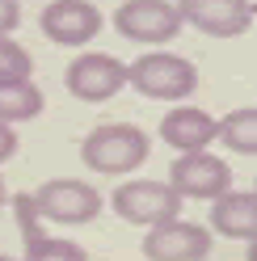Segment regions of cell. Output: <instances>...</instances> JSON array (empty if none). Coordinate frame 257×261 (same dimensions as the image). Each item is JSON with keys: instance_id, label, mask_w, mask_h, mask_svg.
Segmentation results:
<instances>
[{"instance_id": "cell-13", "label": "cell", "mask_w": 257, "mask_h": 261, "mask_svg": "<svg viewBox=\"0 0 257 261\" xmlns=\"http://www.w3.org/2000/svg\"><path fill=\"white\" fill-rule=\"evenodd\" d=\"M42 114V89L34 80H5L0 85V122L17 126Z\"/></svg>"}, {"instance_id": "cell-20", "label": "cell", "mask_w": 257, "mask_h": 261, "mask_svg": "<svg viewBox=\"0 0 257 261\" xmlns=\"http://www.w3.org/2000/svg\"><path fill=\"white\" fill-rule=\"evenodd\" d=\"M0 206H5V177H0Z\"/></svg>"}, {"instance_id": "cell-3", "label": "cell", "mask_w": 257, "mask_h": 261, "mask_svg": "<svg viewBox=\"0 0 257 261\" xmlns=\"http://www.w3.org/2000/svg\"><path fill=\"white\" fill-rule=\"evenodd\" d=\"M110 206L118 211V219L135 223V227H156L182 215V194L173 190L169 181H122L114 194H110Z\"/></svg>"}, {"instance_id": "cell-8", "label": "cell", "mask_w": 257, "mask_h": 261, "mask_svg": "<svg viewBox=\"0 0 257 261\" xmlns=\"http://www.w3.org/2000/svg\"><path fill=\"white\" fill-rule=\"evenodd\" d=\"M139 249L148 261H202L211 253V232L190 219H169V223L148 227Z\"/></svg>"}, {"instance_id": "cell-22", "label": "cell", "mask_w": 257, "mask_h": 261, "mask_svg": "<svg viewBox=\"0 0 257 261\" xmlns=\"http://www.w3.org/2000/svg\"><path fill=\"white\" fill-rule=\"evenodd\" d=\"M253 194H257V190H253Z\"/></svg>"}, {"instance_id": "cell-2", "label": "cell", "mask_w": 257, "mask_h": 261, "mask_svg": "<svg viewBox=\"0 0 257 261\" xmlns=\"http://www.w3.org/2000/svg\"><path fill=\"white\" fill-rule=\"evenodd\" d=\"M126 85L139 89L148 101H186L198 89V68L173 51H148L126 63Z\"/></svg>"}, {"instance_id": "cell-7", "label": "cell", "mask_w": 257, "mask_h": 261, "mask_svg": "<svg viewBox=\"0 0 257 261\" xmlns=\"http://www.w3.org/2000/svg\"><path fill=\"white\" fill-rule=\"evenodd\" d=\"M169 186L182 194V202L186 198L215 202L219 194L232 190V169H228V160H219L211 152H182L169 169Z\"/></svg>"}, {"instance_id": "cell-11", "label": "cell", "mask_w": 257, "mask_h": 261, "mask_svg": "<svg viewBox=\"0 0 257 261\" xmlns=\"http://www.w3.org/2000/svg\"><path fill=\"white\" fill-rule=\"evenodd\" d=\"M219 122L211 118L207 110H194V106H182V110H169L165 118H160V139L169 143V148L182 152H207V143L215 139Z\"/></svg>"}, {"instance_id": "cell-15", "label": "cell", "mask_w": 257, "mask_h": 261, "mask_svg": "<svg viewBox=\"0 0 257 261\" xmlns=\"http://www.w3.org/2000/svg\"><path fill=\"white\" fill-rule=\"evenodd\" d=\"M21 261H89V253L76 240H51V236L25 232V257Z\"/></svg>"}, {"instance_id": "cell-5", "label": "cell", "mask_w": 257, "mask_h": 261, "mask_svg": "<svg viewBox=\"0 0 257 261\" xmlns=\"http://www.w3.org/2000/svg\"><path fill=\"white\" fill-rule=\"evenodd\" d=\"M63 85L76 101H110V97H118L126 89V63L106 55V51H85L68 63V72H63Z\"/></svg>"}, {"instance_id": "cell-12", "label": "cell", "mask_w": 257, "mask_h": 261, "mask_svg": "<svg viewBox=\"0 0 257 261\" xmlns=\"http://www.w3.org/2000/svg\"><path fill=\"white\" fill-rule=\"evenodd\" d=\"M211 232L228 240H253L257 236V194L253 190H228L211 202Z\"/></svg>"}, {"instance_id": "cell-4", "label": "cell", "mask_w": 257, "mask_h": 261, "mask_svg": "<svg viewBox=\"0 0 257 261\" xmlns=\"http://www.w3.org/2000/svg\"><path fill=\"white\" fill-rule=\"evenodd\" d=\"M30 202L42 219H55V223H93L101 211V194L93 190L89 181H76V177H51L42 181Z\"/></svg>"}, {"instance_id": "cell-9", "label": "cell", "mask_w": 257, "mask_h": 261, "mask_svg": "<svg viewBox=\"0 0 257 261\" xmlns=\"http://www.w3.org/2000/svg\"><path fill=\"white\" fill-rule=\"evenodd\" d=\"M182 25L202 30L207 38H236L253 25V5L249 0H177Z\"/></svg>"}, {"instance_id": "cell-6", "label": "cell", "mask_w": 257, "mask_h": 261, "mask_svg": "<svg viewBox=\"0 0 257 261\" xmlns=\"http://www.w3.org/2000/svg\"><path fill=\"white\" fill-rule=\"evenodd\" d=\"M114 30L131 42H173L182 34V13L169 0H122Z\"/></svg>"}, {"instance_id": "cell-10", "label": "cell", "mask_w": 257, "mask_h": 261, "mask_svg": "<svg viewBox=\"0 0 257 261\" xmlns=\"http://www.w3.org/2000/svg\"><path fill=\"white\" fill-rule=\"evenodd\" d=\"M42 34L59 42V46H85L97 38L101 30V9L93 5V0H51V5L42 9Z\"/></svg>"}, {"instance_id": "cell-17", "label": "cell", "mask_w": 257, "mask_h": 261, "mask_svg": "<svg viewBox=\"0 0 257 261\" xmlns=\"http://www.w3.org/2000/svg\"><path fill=\"white\" fill-rule=\"evenodd\" d=\"M21 25V0H0V38H9Z\"/></svg>"}, {"instance_id": "cell-1", "label": "cell", "mask_w": 257, "mask_h": 261, "mask_svg": "<svg viewBox=\"0 0 257 261\" xmlns=\"http://www.w3.org/2000/svg\"><path fill=\"white\" fill-rule=\"evenodd\" d=\"M152 143L139 126L131 122H106V126H93L85 143H80V160L85 169L93 173H106V177H126L135 173L143 160H148Z\"/></svg>"}, {"instance_id": "cell-19", "label": "cell", "mask_w": 257, "mask_h": 261, "mask_svg": "<svg viewBox=\"0 0 257 261\" xmlns=\"http://www.w3.org/2000/svg\"><path fill=\"white\" fill-rule=\"evenodd\" d=\"M245 261H257V236L249 240V253H245Z\"/></svg>"}, {"instance_id": "cell-16", "label": "cell", "mask_w": 257, "mask_h": 261, "mask_svg": "<svg viewBox=\"0 0 257 261\" xmlns=\"http://www.w3.org/2000/svg\"><path fill=\"white\" fill-rule=\"evenodd\" d=\"M30 76H34L30 51L21 42H13V38H0V85L5 80H30Z\"/></svg>"}, {"instance_id": "cell-14", "label": "cell", "mask_w": 257, "mask_h": 261, "mask_svg": "<svg viewBox=\"0 0 257 261\" xmlns=\"http://www.w3.org/2000/svg\"><path fill=\"white\" fill-rule=\"evenodd\" d=\"M215 139L240 156H257V110L245 106V110H232L228 118H219Z\"/></svg>"}, {"instance_id": "cell-21", "label": "cell", "mask_w": 257, "mask_h": 261, "mask_svg": "<svg viewBox=\"0 0 257 261\" xmlns=\"http://www.w3.org/2000/svg\"><path fill=\"white\" fill-rule=\"evenodd\" d=\"M0 261H17V257H5V253H0Z\"/></svg>"}, {"instance_id": "cell-18", "label": "cell", "mask_w": 257, "mask_h": 261, "mask_svg": "<svg viewBox=\"0 0 257 261\" xmlns=\"http://www.w3.org/2000/svg\"><path fill=\"white\" fill-rule=\"evenodd\" d=\"M13 152H17V130L0 122V165H5V160H9Z\"/></svg>"}]
</instances>
